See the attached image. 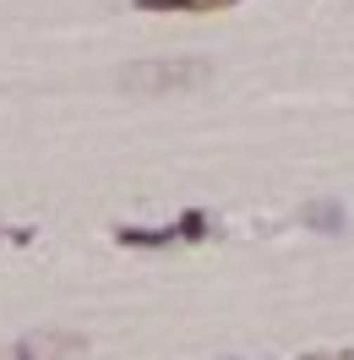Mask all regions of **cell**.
Returning <instances> with one entry per match:
<instances>
[{
  "label": "cell",
  "instance_id": "cell-3",
  "mask_svg": "<svg viewBox=\"0 0 354 360\" xmlns=\"http://www.w3.org/2000/svg\"><path fill=\"white\" fill-rule=\"evenodd\" d=\"M136 11H153V17H213V11H229L240 0H131Z\"/></svg>",
  "mask_w": 354,
  "mask_h": 360
},
{
  "label": "cell",
  "instance_id": "cell-2",
  "mask_svg": "<svg viewBox=\"0 0 354 360\" xmlns=\"http://www.w3.org/2000/svg\"><path fill=\"white\" fill-rule=\"evenodd\" d=\"M88 338L82 333H66V328H33V333L17 338L11 360H66V355H82Z\"/></svg>",
  "mask_w": 354,
  "mask_h": 360
},
{
  "label": "cell",
  "instance_id": "cell-6",
  "mask_svg": "<svg viewBox=\"0 0 354 360\" xmlns=\"http://www.w3.org/2000/svg\"><path fill=\"white\" fill-rule=\"evenodd\" d=\"M175 240H207V213H180V224H175Z\"/></svg>",
  "mask_w": 354,
  "mask_h": 360
},
{
  "label": "cell",
  "instance_id": "cell-1",
  "mask_svg": "<svg viewBox=\"0 0 354 360\" xmlns=\"http://www.w3.org/2000/svg\"><path fill=\"white\" fill-rule=\"evenodd\" d=\"M213 77V60L197 55H164V60H131L120 71V88L131 98H169V93H191Z\"/></svg>",
  "mask_w": 354,
  "mask_h": 360
},
{
  "label": "cell",
  "instance_id": "cell-5",
  "mask_svg": "<svg viewBox=\"0 0 354 360\" xmlns=\"http://www.w3.org/2000/svg\"><path fill=\"white\" fill-rule=\"evenodd\" d=\"M306 224L338 235V229H343V207H338V202H310V207H306Z\"/></svg>",
  "mask_w": 354,
  "mask_h": 360
},
{
  "label": "cell",
  "instance_id": "cell-4",
  "mask_svg": "<svg viewBox=\"0 0 354 360\" xmlns=\"http://www.w3.org/2000/svg\"><path fill=\"white\" fill-rule=\"evenodd\" d=\"M114 240L120 246H131V251H148V246H169L175 240V229H136V224H126V229H114Z\"/></svg>",
  "mask_w": 354,
  "mask_h": 360
}]
</instances>
